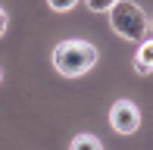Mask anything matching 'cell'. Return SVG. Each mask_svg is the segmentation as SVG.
Returning <instances> with one entry per match:
<instances>
[{"mask_svg": "<svg viewBox=\"0 0 153 150\" xmlns=\"http://www.w3.org/2000/svg\"><path fill=\"white\" fill-rule=\"evenodd\" d=\"M72 6H75V0H50V10H56V13H66Z\"/></svg>", "mask_w": 153, "mask_h": 150, "instance_id": "52a82bcc", "label": "cell"}, {"mask_svg": "<svg viewBox=\"0 0 153 150\" xmlns=\"http://www.w3.org/2000/svg\"><path fill=\"white\" fill-rule=\"evenodd\" d=\"M88 10H94V13H109V10H113V0H88Z\"/></svg>", "mask_w": 153, "mask_h": 150, "instance_id": "8992f818", "label": "cell"}, {"mask_svg": "<svg viewBox=\"0 0 153 150\" xmlns=\"http://www.w3.org/2000/svg\"><path fill=\"white\" fill-rule=\"evenodd\" d=\"M147 25H150V35H153V19H150V22H147Z\"/></svg>", "mask_w": 153, "mask_h": 150, "instance_id": "9c48e42d", "label": "cell"}, {"mask_svg": "<svg viewBox=\"0 0 153 150\" xmlns=\"http://www.w3.org/2000/svg\"><path fill=\"white\" fill-rule=\"evenodd\" d=\"M3 31H6V13L0 10V35H3Z\"/></svg>", "mask_w": 153, "mask_h": 150, "instance_id": "ba28073f", "label": "cell"}, {"mask_svg": "<svg viewBox=\"0 0 153 150\" xmlns=\"http://www.w3.org/2000/svg\"><path fill=\"white\" fill-rule=\"evenodd\" d=\"M109 125L119 134H134L137 125H141V113L131 100H116L113 110H109Z\"/></svg>", "mask_w": 153, "mask_h": 150, "instance_id": "3957f363", "label": "cell"}, {"mask_svg": "<svg viewBox=\"0 0 153 150\" xmlns=\"http://www.w3.org/2000/svg\"><path fill=\"white\" fill-rule=\"evenodd\" d=\"M69 150H103V144L94 138V134H78V138L72 141V147Z\"/></svg>", "mask_w": 153, "mask_h": 150, "instance_id": "5b68a950", "label": "cell"}, {"mask_svg": "<svg viewBox=\"0 0 153 150\" xmlns=\"http://www.w3.org/2000/svg\"><path fill=\"white\" fill-rule=\"evenodd\" d=\"M97 56L100 53H97V47L91 41H62V44H56V50H53V66L66 78H78L88 69H94Z\"/></svg>", "mask_w": 153, "mask_h": 150, "instance_id": "6da1fadb", "label": "cell"}, {"mask_svg": "<svg viewBox=\"0 0 153 150\" xmlns=\"http://www.w3.org/2000/svg\"><path fill=\"white\" fill-rule=\"evenodd\" d=\"M134 63H141L144 69H153V38H147L141 47H137V56H134Z\"/></svg>", "mask_w": 153, "mask_h": 150, "instance_id": "277c9868", "label": "cell"}, {"mask_svg": "<svg viewBox=\"0 0 153 150\" xmlns=\"http://www.w3.org/2000/svg\"><path fill=\"white\" fill-rule=\"evenodd\" d=\"M109 25H113V31L125 41H147V16L141 13V6L137 3H128V0H116L113 10H109Z\"/></svg>", "mask_w": 153, "mask_h": 150, "instance_id": "7a4b0ae2", "label": "cell"}]
</instances>
